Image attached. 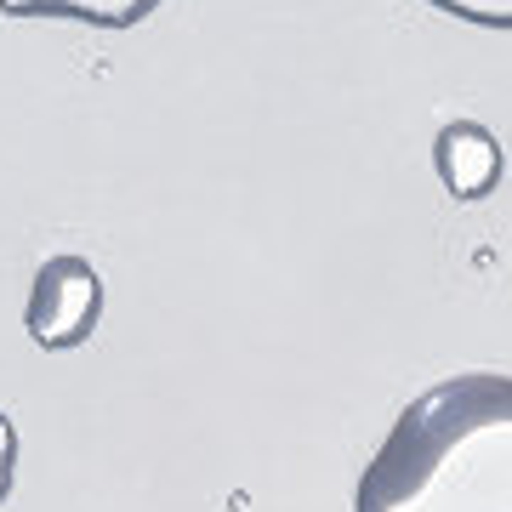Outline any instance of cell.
<instances>
[{
	"label": "cell",
	"mask_w": 512,
	"mask_h": 512,
	"mask_svg": "<svg viewBox=\"0 0 512 512\" xmlns=\"http://www.w3.org/2000/svg\"><path fill=\"white\" fill-rule=\"evenodd\" d=\"M353 512H512V376L421 387L359 473Z\"/></svg>",
	"instance_id": "cell-1"
},
{
	"label": "cell",
	"mask_w": 512,
	"mask_h": 512,
	"mask_svg": "<svg viewBox=\"0 0 512 512\" xmlns=\"http://www.w3.org/2000/svg\"><path fill=\"white\" fill-rule=\"evenodd\" d=\"M97 319H103V274L86 256H46L35 268V285H29V308H23L29 342L46 353L86 348Z\"/></svg>",
	"instance_id": "cell-2"
},
{
	"label": "cell",
	"mask_w": 512,
	"mask_h": 512,
	"mask_svg": "<svg viewBox=\"0 0 512 512\" xmlns=\"http://www.w3.org/2000/svg\"><path fill=\"white\" fill-rule=\"evenodd\" d=\"M433 171H439V183L450 188L456 200H484V194H495V183H501L507 154H501L490 126H478V120H450V126H439V137H433Z\"/></svg>",
	"instance_id": "cell-3"
},
{
	"label": "cell",
	"mask_w": 512,
	"mask_h": 512,
	"mask_svg": "<svg viewBox=\"0 0 512 512\" xmlns=\"http://www.w3.org/2000/svg\"><path fill=\"white\" fill-rule=\"evenodd\" d=\"M165 0H0L6 18H63L86 29H137Z\"/></svg>",
	"instance_id": "cell-4"
},
{
	"label": "cell",
	"mask_w": 512,
	"mask_h": 512,
	"mask_svg": "<svg viewBox=\"0 0 512 512\" xmlns=\"http://www.w3.org/2000/svg\"><path fill=\"white\" fill-rule=\"evenodd\" d=\"M427 6L473 29H512V0H427Z\"/></svg>",
	"instance_id": "cell-5"
},
{
	"label": "cell",
	"mask_w": 512,
	"mask_h": 512,
	"mask_svg": "<svg viewBox=\"0 0 512 512\" xmlns=\"http://www.w3.org/2000/svg\"><path fill=\"white\" fill-rule=\"evenodd\" d=\"M12 478H18V427L0 410V501L12 495Z\"/></svg>",
	"instance_id": "cell-6"
}]
</instances>
